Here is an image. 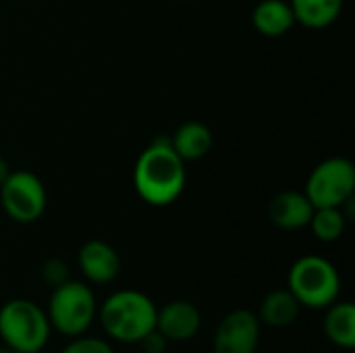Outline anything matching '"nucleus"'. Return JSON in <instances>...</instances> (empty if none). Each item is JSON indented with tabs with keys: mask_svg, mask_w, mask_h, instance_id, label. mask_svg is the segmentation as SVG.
<instances>
[{
	"mask_svg": "<svg viewBox=\"0 0 355 353\" xmlns=\"http://www.w3.org/2000/svg\"><path fill=\"white\" fill-rule=\"evenodd\" d=\"M252 23L264 37H281L295 25V17L287 0H260L254 6Z\"/></svg>",
	"mask_w": 355,
	"mask_h": 353,
	"instance_id": "13",
	"label": "nucleus"
},
{
	"mask_svg": "<svg viewBox=\"0 0 355 353\" xmlns=\"http://www.w3.org/2000/svg\"><path fill=\"white\" fill-rule=\"evenodd\" d=\"M10 175V164L4 156H0V185L4 183V179Z\"/></svg>",
	"mask_w": 355,
	"mask_h": 353,
	"instance_id": "21",
	"label": "nucleus"
},
{
	"mask_svg": "<svg viewBox=\"0 0 355 353\" xmlns=\"http://www.w3.org/2000/svg\"><path fill=\"white\" fill-rule=\"evenodd\" d=\"M60 353H114L110 343L98 337H75Z\"/></svg>",
	"mask_w": 355,
	"mask_h": 353,
	"instance_id": "19",
	"label": "nucleus"
},
{
	"mask_svg": "<svg viewBox=\"0 0 355 353\" xmlns=\"http://www.w3.org/2000/svg\"><path fill=\"white\" fill-rule=\"evenodd\" d=\"M50 331L48 314L29 300H10L0 308V339L17 353H40Z\"/></svg>",
	"mask_w": 355,
	"mask_h": 353,
	"instance_id": "4",
	"label": "nucleus"
},
{
	"mask_svg": "<svg viewBox=\"0 0 355 353\" xmlns=\"http://www.w3.org/2000/svg\"><path fill=\"white\" fill-rule=\"evenodd\" d=\"M185 183V162L173 150L171 135L160 133L139 152L133 166V187L146 204L164 208L181 198Z\"/></svg>",
	"mask_w": 355,
	"mask_h": 353,
	"instance_id": "1",
	"label": "nucleus"
},
{
	"mask_svg": "<svg viewBox=\"0 0 355 353\" xmlns=\"http://www.w3.org/2000/svg\"><path fill=\"white\" fill-rule=\"evenodd\" d=\"M42 279H44V283L46 285H50L52 289L54 287H58V285H62V283H67L71 277H69V264L64 262V260H60V258H50V260H46L44 264H42Z\"/></svg>",
	"mask_w": 355,
	"mask_h": 353,
	"instance_id": "18",
	"label": "nucleus"
},
{
	"mask_svg": "<svg viewBox=\"0 0 355 353\" xmlns=\"http://www.w3.org/2000/svg\"><path fill=\"white\" fill-rule=\"evenodd\" d=\"M295 23L308 27V29H324L333 25L341 12L345 0H287Z\"/></svg>",
	"mask_w": 355,
	"mask_h": 353,
	"instance_id": "15",
	"label": "nucleus"
},
{
	"mask_svg": "<svg viewBox=\"0 0 355 353\" xmlns=\"http://www.w3.org/2000/svg\"><path fill=\"white\" fill-rule=\"evenodd\" d=\"M318 241L331 243L343 237L347 227V214L341 206H324L314 208L310 225H308Z\"/></svg>",
	"mask_w": 355,
	"mask_h": 353,
	"instance_id": "17",
	"label": "nucleus"
},
{
	"mask_svg": "<svg viewBox=\"0 0 355 353\" xmlns=\"http://www.w3.org/2000/svg\"><path fill=\"white\" fill-rule=\"evenodd\" d=\"M77 262L81 275L96 285H108L121 273V258L116 250L102 239L85 241L79 250Z\"/></svg>",
	"mask_w": 355,
	"mask_h": 353,
	"instance_id": "9",
	"label": "nucleus"
},
{
	"mask_svg": "<svg viewBox=\"0 0 355 353\" xmlns=\"http://www.w3.org/2000/svg\"><path fill=\"white\" fill-rule=\"evenodd\" d=\"M181 2H189V0H181Z\"/></svg>",
	"mask_w": 355,
	"mask_h": 353,
	"instance_id": "23",
	"label": "nucleus"
},
{
	"mask_svg": "<svg viewBox=\"0 0 355 353\" xmlns=\"http://www.w3.org/2000/svg\"><path fill=\"white\" fill-rule=\"evenodd\" d=\"M212 144H214V135L210 127L202 121H185L171 135V146L185 164L208 156Z\"/></svg>",
	"mask_w": 355,
	"mask_h": 353,
	"instance_id": "12",
	"label": "nucleus"
},
{
	"mask_svg": "<svg viewBox=\"0 0 355 353\" xmlns=\"http://www.w3.org/2000/svg\"><path fill=\"white\" fill-rule=\"evenodd\" d=\"M137 343L141 345V352L144 353H164L171 341L154 327V329H152L150 333H146Z\"/></svg>",
	"mask_w": 355,
	"mask_h": 353,
	"instance_id": "20",
	"label": "nucleus"
},
{
	"mask_svg": "<svg viewBox=\"0 0 355 353\" xmlns=\"http://www.w3.org/2000/svg\"><path fill=\"white\" fill-rule=\"evenodd\" d=\"M46 314L50 327L56 329L60 335L79 337L92 327L98 314L94 291L87 283L69 279L67 283L52 289Z\"/></svg>",
	"mask_w": 355,
	"mask_h": 353,
	"instance_id": "5",
	"label": "nucleus"
},
{
	"mask_svg": "<svg viewBox=\"0 0 355 353\" xmlns=\"http://www.w3.org/2000/svg\"><path fill=\"white\" fill-rule=\"evenodd\" d=\"M300 312L302 304L289 289H275L262 300L258 320L270 329H287L297 320Z\"/></svg>",
	"mask_w": 355,
	"mask_h": 353,
	"instance_id": "14",
	"label": "nucleus"
},
{
	"mask_svg": "<svg viewBox=\"0 0 355 353\" xmlns=\"http://www.w3.org/2000/svg\"><path fill=\"white\" fill-rule=\"evenodd\" d=\"M48 193L37 175L31 171H10L0 185V206L6 216L21 225H31L46 212Z\"/></svg>",
	"mask_w": 355,
	"mask_h": 353,
	"instance_id": "7",
	"label": "nucleus"
},
{
	"mask_svg": "<svg viewBox=\"0 0 355 353\" xmlns=\"http://www.w3.org/2000/svg\"><path fill=\"white\" fill-rule=\"evenodd\" d=\"M355 166L349 158L331 156L318 162L308 181L304 193L314 204V208L324 206H343L354 198Z\"/></svg>",
	"mask_w": 355,
	"mask_h": 353,
	"instance_id": "6",
	"label": "nucleus"
},
{
	"mask_svg": "<svg viewBox=\"0 0 355 353\" xmlns=\"http://www.w3.org/2000/svg\"><path fill=\"white\" fill-rule=\"evenodd\" d=\"M202 327V314L200 310L183 300L168 302L156 312V329L168 339V341H189L198 335Z\"/></svg>",
	"mask_w": 355,
	"mask_h": 353,
	"instance_id": "10",
	"label": "nucleus"
},
{
	"mask_svg": "<svg viewBox=\"0 0 355 353\" xmlns=\"http://www.w3.org/2000/svg\"><path fill=\"white\" fill-rule=\"evenodd\" d=\"M287 289L297 298L302 308L324 310L339 300L341 277L331 260L310 254L297 258L289 268Z\"/></svg>",
	"mask_w": 355,
	"mask_h": 353,
	"instance_id": "3",
	"label": "nucleus"
},
{
	"mask_svg": "<svg viewBox=\"0 0 355 353\" xmlns=\"http://www.w3.org/2000/svg\"><path fill=\"white\" fill-rule=\"evenodd\" d=\"M314 204L304 191L287 189L277 193L268 204V218L283 231H300L310 225Z\"/></svg>",
	"mask_w": 355,
	"mask_h": 353,
	"instance_id": "11",
	"label": "nucleus"
},
{
	"mask_svg": "<svg viewBox=\"0 0 355 353\" xmlns=\"http://www.w3.org/2000/svg\"><path fill=\"white\" fill-rule=\"evenodd\" d=\"M324 333L339 350L355 347V306L352 302H335L327 308Z\"/></svg>",
	"mask_w": 355,
	"mask_h": 353,
	"instance_id": "16",
	"label": "nucleus"
},
{
	"mask_svg": "<svg viewBox=\"0 0 355 353\" xmlns=\"http://www.w3.org/2000/svg\"><path fill=\"white\" fill-rule=\"evenodd\" d=\"M0 353H17V352H15V350H10V347H6V345H4V347H0Z\"/></svg>",
	"mask_w": 355,
	"mask_h": 353,
	"instance_id": "22",
	"label": "nucleus"
},
{
	"mask_svg": "<svg viewBox=\"0 0 355 353\" xmlns=\"http://www.w3.org/2000/svg\"><path fill=\"white\" fill-rule=\"evenodd\" d=\"M260 320L252 310L229 312L214 331V353H256L260 343Z\"/></svg>",
	"mask_w": 355,
	"mask_h": 353,
	"instance_id": "8",
	"label": "nucleus"
},
{
	"mask_svg": "<svg viewBox=\"0 0 355 353\" xmlns=\"http://www.w3.org/2000/svg\"><path fill=\"white\" fill-rule=\"evenodd\" d=\"M156 304L141 291L123 289L112 293L98 310L106 335L121 343H137L156 327Z\"/></svg>",
	"mask_w": 355,
	"mask_h": 353,
	"instance_id": "2",
	"label": "nucleus"
}]
</instances>
